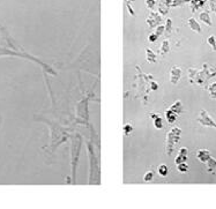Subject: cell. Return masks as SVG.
Returning <instances> with one entry per match:
<instances>
[{
    "instance_id": "1",
    "label": "cell",
    "mask_w": 216,
    "mask_h": 209,
    "mask_svg": "<svg viewBox=\"0 0 216 209\" xmlns=\"http://www.w3.org/2000/svg\"><path fill=\"white\" fill-rule=\"evenodd\" d=\"M34 120L36 121H40L43 124H45L49 127L50 131V142H49V148L51 152H55L56 149L58 148L61 143H65L67 140L71 139V134L68 132V130H66L65 127H62L59 123L55 121V120H50L46 117L43 115H34Z\"/></svg>"
},
{
    "instance_id": "2",
    "label": "cell",
    "mask_w": 216,
    "mask_h": 209,
    "mask_svg": "<svg viewBox=\"0 0 216 209\" xmlns=\"http://www.w3.org/2000/svg\"><path fill=\"white\" fill-rule=\"evenodd\" d=\"M0 57H19L23 58V59H27V60H30V61H34L36 62L38 66H40V68L43 69V73H47L50 75H57L56 71L46 62H43L40 59H38L37 57L33 56L31 53H28L25 52L24 50L23 51H15V50H12L7 46H1L0 45Z\"/></svg>"
},
{
    "instance_id": "3",
    "label": "cell",
    "mask_w": 216,
    "mask_h": 209,
    "mask_svg": "<svg viewBox=\"0 0 216 209\" xmlns=\"http://www.w3.org/2000/svg\"><path fill=\"white\" fill-rule=\"evenodd\" d=\"M86 146L89 157V178L88 184H99V164H98V155L94 146L93 137L90 140H86Z\"/></svg>"
},
{
    "instance_id": "4",
    "label": "cell",
    "mask_w": 216,
    "mask_h": 209,
    "mask_svg": "<svg viewBox=\"0 0 216 209\" xmlns=\"http://www.w3.org/2000/svg\"><path fill=\"white\" fill-rule=\"evenodd\" d=\"M71 174H72V184H76V170H78L80 154L82 149V136L75 133L74 136H71Z\"/></svg>"
},
{
    "instance_id": "5",
    "label": "cell",
    "mask_w": 216,
    "mask_h": 209,
    "mask_svg": "<svg viewBox=\"0 0 216 209\" xmlns=\"http://www.w3.org/2000/svg\"><path fill=\"white\" fill-rule=\"evenodd\" d=\"M89 99H90V95L86 96L76 105V123L83 126L89 125V110H88Z\"/></svg>"
},
{
    "instance_id": "6",
    "label": "cell",
    "mask_w": 216,
    "mask_h": 209,
    "mask_svg": "<svg viewBox=\"0 0 216 209\" xmlns=\"http://www.w3.org/2000/svg\"><path fill=\"white\" fill-rule=\"evenodd\" d=\"M181 130L179 127H174L171 128V131L168 133L166 135V142H165V152L168 156H171L174 149H175V146L177 145V142L179 141L180 139V135H181Z\"/></svg>"
},
{
    "instance_id": "7",
    "label": "cell",
    "mask_w": 216,
    "mask_h": 209,
    "mask_svg": "<svg viewBox=\"0 0 216 209\" xmlns=\"http://www.w3.org/2000/svg\"><path fill=\"white\" fill-rule=\"evenodd\" d=\"M196 121L201 125V126H205V127H214L216 128V123L213 120V118L207 113L206 110H201L200 111V117L196 119Z\"/></svg>"
},
{
    "instance_id": "8",
    "label": "cell",
    "mask_w": 216,
    "mask_h": 209,
    "mask_svg": "<svg viewBox=\"0 0 216 209\" xmlns=\"http://www.w3.org/2000/svg\"><path fill=\"white\" fill-rule=\"evenodd\" d=\"M180 76H181V71H180V68L177 67V66L172 67L171 71H170V82H171L172 84H177L178 81H179V79H180Z\"/></svg>"
},
{
    "instance_id": "9",
    "label": "cell",
    "mask_w": 216,
    "mask_h": 209,
    "mask_svg": "<svg viewBox=\"0 0 216 209\" xmlns=\"http://www.w3.org/2000/svg\"><path fill=\"white\" fill-rule=\"evenodd\" d=\"M187 155H188V149L186 147H183L179 149L178 152V155L175 158V163L176 164H179V163H183V162H186L187 161Z\"/></svg>"
},
{
    "instance_id": "10",
    "label": "cell",
    "mask_w": 216,
    "mask_h": 209,
    "mask_svg": "<svg viewBox=\"0 0 216 209\" xmlns=\"http://www.w3.org/2000/svg\"><path fill=\"white\" fill-rule=\"evenodd\" d=\"M210 156H212L210 152H208V150H206V149H200V150L196 152V158L200 162H202V163H206L210 158Z\"/></svg>"
},
{
    "instance_id": "11",
    "label": "cell",
    "mask_w": 216,
    "mask_h": 209,
    "mask_svg": "<svg viewBox=\"0 0 216 209\" xmlns=\"http://www.w3.org/2000/svg\"><path fill=\"white\" fill-rule=\"evenodd\" d=\"M150 117L154 121V126L156 127L157 130H161L163 127V118L157 113H150Z\"/></svg>"
},
{
    "instance_id": "12",
    "label": "cell",
    "mask_w": 216,
    "mask_h": 209,
    "mask_svg": "<svg viewBox=\"0 0 216 209\" xmlns=\"http://www.w3.org/2000/svg\"><path fill=\"white\" fill-rule=\"evenodd\" d=\"M206 165H207V171L213 173V174H215L216 173V159L215 158H213V157L210 156V158L206 162Z\"/></svg>"
},
{
    "instance_id": "13",
    "label": "cell",
    "mask_w": 216,
    "mask_h": 209,
    "mask_svg": "<svg viewBox=\"0 0 216 209\" xmlns=\"http://www.w3.org/2000/svg\"><path fill=\"white\" fill-rule=\"evenodd\" d=\"M187 22H188V26H190V28L192 29V31H195L198 34H201V31H202V30H201V27H200V24L196 22L195 20L191 18V19H188Z\"/></svg>"
},
{
    "instance_id": "14",
    "label": "cell",
    "mask_w": 216,
    "mask_h": 209,
    "mask_svg": "<svg viewBox=\"0 0 216 209\" xmlns=\"http://www.w3.org/2000/svg\"><path fill=\"white\" fill-rule=\"evenodd\" d=\"M177 115H178V114L175 113L172 110H170V109H169V110L165 112V119H166V121H168L169 124H174V123L176 121Z\"/></svg>"
},
{
    "instance_id": "15",
    "label": "cell",
    "mask_w": 216,
    "mask_h": 209,
    "mask_svg": "<svg viewBox=\"0 0 216 209\" xmlns=\"http://www.w3.org/2000/svg\"><path fill=\"white\" fill-rule=\"evenodd\" d=\"M146 60H147L149 64H153V62L156 61V55L154 53L153 50L146 49Z\"/></svg>"
},
{
    "instance_id": "16",
    "label": "cell",
    "mask_w": 216,
    "mask_h": 209,
    "mask_svg": "<svg viewBox=\"0 0 216 209\" xmlns=\"http://www.w3.org/2000/svg\"><path fill=\"white\" fill-rule=\"evenodd\" d=\"M170 110H172L175 113L177 114H179V113H181L183 112V104H181V102L180 101H176L170 108H169Z\"/></svg>"
},
{
    "instance_id": "17",
    "label": "cell",
    "mask_w": 216,
    "mask_h": 209,
    "mask_svg": "<svg viewBox=\"0 0 216 209\" xmlns=\"http://www.w3.org/2000/svg\"><path fill=\"white\" fill-rule=\"evenodd\" d=\"M157 173H158L161 177H166L168 173H169V168H168L165 164H161V165H158V168H157Z\"/></svg>"
},
{
    "instance_id": "18",
    "label": "cell",
    "mask_w": 216,
    "mask_h": 209,
    "mask_svg": "<svg viewBox=\"0 0 216 209\" xmlns=\"http://www.w3.org/2000/svg\"><path fill=\"white\" fill-rule=\"evenodd\" d=\"M159 51H161V53H162V55H166V53L170 51V44H169V40H163V42H162V45H161Z\"/></svg>"
},
{
    "instance_id": "19",
    "label": "cell",
    "mask_w": 216,
    "mask_h": 209,
    "mask_svg": "<svg viewBox=\"0 0 216 209\" xmlns=\"http://www.w3.org/2000/svg\"><path fill=\"white\" fill-rule=\"evenodd\" d=\"M200 19H201L202 22H205L207 26H212V20H210V16L208 15V13H206V12L201 13L200 14Z\"/></svg>"
},
{
    "instance_id": "20",
    "label": "cell",
    "mask_w": 216,
    "mask_h": 209,
    "mask_svg": "<svg viewBox=\"0 0 216 209\" xmlns=\"http://www.w3.org/2000/svg\"><path fill=\"white\" fill-rule=\"evenodd\" d=\"M177 170H178L179 173H186L188 171V165L186 164V162L179 163V164H177Z\"/></svg>"
},
{
    "instance_id": "21",
    "label": "cell",
    "mask_w": 216,
    "mask_h": 209,
    "mask_svg": "<svg viewBox=\"0 0 216 209\" xmlns=\"http://www.w3.org/2000/svg\"><path fill=\"white\" fill-rule=\"evenodd\" d=\"M209 95L213 99H216V82H213L210 86H209Z\"/></svg>"
},
{
    "instance_id": "22",
    "label": "cell",
    "mask_w": 216,
    "mask_h": 209,
    "mask_svg": "<svg viewBox=\"0 0 216 209\" xmlns=\"http://www.w3.org/2000/svg\"><path fill=\"white\" fill-rule=\"evenodd\" d=\"M123 131H124V134H125L126 136H128L130 134L133 132V126H132L131 124H125L124 127H123Z\"/></svg>"
},
{
    "instance_id": "23",
    "label": "cell",
    "mask_w": 216,
    "mask_h": 209,
    "mask_svg": "<svg viewBox=\"0 0 216 209\" xmlns=\"http://www.w3.org/2000/svg\"><path fill=\"white\" fill-rule=\"evenodd\" d=\"M207 42H208V45L210 46V49H212L213 51H216V39H215V36H210V37H208Z\"/></svg>"
},
{
    "instance_id": "24",
    "label": "cell",
    "mask_w": 216,
    "mask_h": 209,
    "mask_svg": "<svg viewBox=\"0 0 216 209\" xmlns=\"http://www.w3.org/2000/svg\"><path fill=\"white\" fill-rule=\"evenodd\" d=\"M154 176H155V173L153 171H148L144 176H143V180L144 181H152L153 180V178H154Z\"/></svg>"
},
{
    "instance_id": "25",
    "label": "cell",
    "mask_w": 216,
    "mask_h": 209,
    "mask_svg": "<svg viewBox=\"0 0 216 209\" xmlns=\"http://www.w3.org/2000/svg\"><path fill=\"white\" fill-rule=\"evenodd\" d=\"M164 30H165V27L164 26H158V27H156V30H155V34H156L157 36L159 37L163 33H164Z\"/></svg>"
},
{
    "instance_id": "26",
    "label": "cell",
    "mask_w": 216,
    "mask_h": 209,
    "mask_svg": "<svg viewBox=\"0 0 216 209\" xmlns=\"http://www.w3.org/2000/svg\"><path fill=\"white\" fill-rule=\"evenodd\" d=\"M157 38H158V36H157L156 34L154 33V34H150L149 35V37H148V40L150 42V43H154V42H156Z\"/></svg>"
},
{
    "instance_id": "27",
    "label": "cell",
    "mask_w": 216,
    "mask_h": 209,
    "mask_svg": "<svg viewBox=\"0 0 216 209\" xmlns=\"http://www.w3.org/2000/svg\"><path fill=\"white\" fill-rule=\"evenodd\" d=\"M171 20H166V24L164 26L165 27V30H166V33H170L171 31Z\"/></svg>"
},
{
    "instance_id": "28",
    "label": "cell",
    "mask_w": 216,
    "mask_h": 209,
    "mask_svg": "<svg viewBox=\"0 0 216 209\" xmlns=\"http://www.w3.org/2000/svg\"><path fill=\"white\" fill-rule=\"evenodd\" d=\"M158 89V83L156 81H152V90H157Z\"/></svg>"
},
{
    "instance_id": "29",
    "label": "cell",
    "mask_w": 216,
    "mask_h": 209,
    "mask_svg": "<svg viewBox=\"0 0 216 209\" xmlns=\"http://www.w3.org/2000/svg\"><path fill=\"white\" fill-rule=\"evenodd\" d=\"M1 123H2V118H1V114H0V126H1Z\"/></svg>"
}]
</instances>
